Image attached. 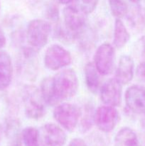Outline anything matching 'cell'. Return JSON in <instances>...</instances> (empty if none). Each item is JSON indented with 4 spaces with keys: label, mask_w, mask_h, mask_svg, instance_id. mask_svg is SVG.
Segmentation results:
<instances>
[{
    "label": "cell",
    "mask_w": 145,
    "mask_h": 146,
    "mask_svg": "<svg viewBox=\"0 0 145 146\" xmlns=\"http://www.w3.org/2000/svg\"><path fill=\"white\" fill-rule=\"evenodd\" d=\"M134 73V63L131 56L122 55L119 58L115 78L122 85L128 84L132 80Z\"/></svg>",
    "instance_id": "7c38bea8"
},
{
    "label": "cell",
    "mask_w": 145,
    "mask_h": 146,
    "mask_svg": "<svg viewBox=\"0 0 145 146\" xmlns=\"http://www.w3.org/2000/svg\"><path fill=\"white\" fill-rule=\"evenodd\" d=\"M24 112L30 119L38 120L45 113V104L39 88L28 86L24 89L23 96Z\"/></svg>",
    "instance_id": "7a4b0ae2"
},
{
    "label": "cell",
    "mask_w": 145,
    "mask_h": 146,
    "mask_svg": "<svg viewBox=\"0 0 145 146\" xmlns=\"http://www.w3.org/2000/svg\"><path fill=\"white\" fill-rule=\"evenodd\" d=\"M81 113L76 105L63 102L55 106L53 115L60 126L68 132H72L78 125Z\"/></svg>",
    "instance_id": "3957f363"
},
{
    "label": "cell",
    "mask_w": 145,
    "mask_h": 146,
    "mask_svg": "<svg viewBox=\"0 0 145 146\" xmlns=\"http://www.w3.org/2000/svg\"><path fill=\"white\" fill-rule=\"evenodd\" d=\"M40 146H64L67 135L60 125L47 123L38 129Z\"/></svg>",
    "instance_id": "52a82bcc"
},
{
    "label": "cell",
    "mask_w": 145,
    "mask_h": 146,
    "mask_svg": "<svg viewBox=\"0 0 145 146\" xmlns=\"http://www.w3.org/2000/svg\"><path fill=\"white\" fill-rule=\"evenodd\" d=\"M21 139L25 146H40L38 130L34 127H26L21 132Z\"/></svg>",
    "instance_id": "ac0fdd59"
},
{
    "label": "cell",
    "mask_w": 145,
    "mask_h": 146,
    "mask_svg": "<svg viewBox=\"0 0 145 146\" xmlns=\"http://www.w3.org/2000/svg\"><path fill=\"white\" fill-rule=\"evenodd\" d=\"M122 84L115 78L107 80L100 88V98L105 105L119 106L122 100Z\"/></svg>",
    "instance_id": "9c48e42d"
},
{
    "label": "cell",
    "mask_w": 145,
    "mask_h": 146,
    "mask_svg": "<svg viewBox=\"0 0 145 146\" xmlns=\"http://www.w3.org/2000/svg\"><path fill=\"white\" fill-rule=\"evenodd\" d=\"M51 32V25L48 21L41 19H33L28 23L26 39L32 48L39 50L47 44Z\"/></svg>",
    "instance_id": "277c9868"
},
{
    "label": "cell",
    "mask_w": 145,
    "mask_h": 146,
    "mask_svg": "<svg viewBox=\"0 0 145 146\" xmlns=\"http://www.w3.org/2000/svg\"><path fill=\"white\" fill-rule=\"evenodd\" d=\"M114 46L105 42L98 46L94 56V65L100 75L108 76L113 72L115 65Z\"/></svg>",
    "instance_id": "5b68a950"
},
{
    "label": "cell",
    "mask_w": 145,
    "mask_h": 146,
    "mask_svg": "<svg viewBox=\"0 0 145 146\" xmlns=\"http://www.w3.org/2000/svg\"><path fill=\"white\" fill-rule=\"evenodd\" d=\"M13 78V64L9 54L0 51V91L8 88Z\"/></svg>",
    "instance_id": "4fadbf2b"
},
{
    "label": "cell",
    "mask_w": 145,
    "mask_h": 146,
    "mask_svg": "<svg viewBox=\"0 0 145 146\" xmlns=\"http://www.w3.org/2000/svg\"><path fill=\"white\" fill-rule=\"evenodd\" d=\"M127 21L129 25L134 31L139 32L142 31L145 27V12L140 7H136L128 11Z\"/></svg>",
    "instance_id": "e0dca14e"
},
{
    "label": "cell",
    "mask_w": 145,
    "mask_h": 146,
    "mask_svg": "<svg viewBox=\"0 0 145 146\" xmlns=\"http://www.w3.org/2000/svg\"><path fill=\"white\" fill-rule=\"evenodd\" d=\"M119 114L116 107L102 106L97 108L94 114V123L104 133L113 131L119 121Z\"/></svg>",
    "instance_id": "ba28073f"
},
{
    "label": "cell",
    "mask_w": 145,
    "mask_h": 146,
    "mask_svg": "<svg viewBox=\"0 0 145 146\" xmlns=\"http://www.w3.org/2000/svg\"><path fill=\"white\" fill-rule=\"evenodd\" d=\"M85 15L78 8L67 6L63 10L64 25L68 31L74 33L78 32L85 26Z\"/></svg>",
    "instance_id": "8fae6325"
},
{
    "label": "cell",
    "mask_w": 145,
    "mask_h": 146,
    "mask_svg": "<svg viewBox=\"0 0 145 146\" xmlns=\"http://www.w3.org/2000/svg\"><path fill=\"white\" fill-rule=\"evenodd\" d=\"M45 66L51 71H58L68 66L72 62L69 51L59 44H53L45 50L44 58Z\"/></svg>",
    "instance_id": "8992f818"
},
{
    "label": "cell",
    "mask_w": 145,
    "mask_h": 146,
    "mask_svg": "<svg viewBox=\"0 0 145 146\" xmlns=\"http://www.w3.org/2000/svg\"><path fill=\"white\" fill-rule=\"evenodd\" d=\"M7 39H6V36L4 32L1 29H0V49L3 48L5 46Z\"/></svg>",
    "instance_id": "cb8c5ba5"
},
{
    "label": "cell",
    "mask_w": 145,
    "mask_h": 146,
    "mask_svg": "<svg viewBox=\"0 0 145 146\" xmlns=\"http://www.w3.org/2000/svg\"><path fill=\"white\" fill-rule=\"evenodd\" d=\"M111 13L116 19H122L127 16L129 7L125 0H107Z\"/></svg>",
    "instance_id": "d6986e66"
},
{
    "label": "cell",
    "mask_w": 145,
    "mask_h": 146,
    "mask_svg": "<svg viewBox=\"0 0 145 146\" xmlns=\"http://www.w3.org/2000/svg\"><path fill=\"white\" fill-rule=\"evenodd\" d=\"M114 146H139L137 135L132 128L124 127L115 135Z\"/></svg>",
    "instance_id": "5bb4252c"
},
{
    "label": "cell",
    "mask_w": 145,
    "mask_h": 146,
    "mask_svg": "<svg viewBox=\"0 0 145 146\" xmlns=\"http://www.w3.org/2000/svg\"><path fill=\"white\" fill-rule=\"evenodd\" d=\"M136 76L142 82L145 84V61L139 64L136 68Z\"/></svg>",
    "instance_id": "44dd1931"
},
{
    "label": "cell",
    "mask_w": 145,
    "mask_h": 146,
    "mask_svg": "<svg viewBox=\"0 0 145 146\" xmlns=\"http://www.w3.org/2000/svg\"><path fill=\"white\" fill-rule=\"evenodd\" d=\"M144 113H145V112H144ZM144 126H145V116H144Z\"/></svg>",
    "instance_id": "83f0119b"
},
{
    "label": "cell",
    "mask_w": 145,
    "mask_h": 146,
    "mask_svg": "<svg viewBox=\"0 0 145 146\" xmlns=\"http://www.w3.org/2000/svg\"><path fill=\"white\" fill-rule=\"evenodd\" d=\"M130 34L121 19H116L114 27L113 44L117 48H122L127 44Z\"/></svg>",
    "instance_id": "2e32d148"
},
{
    "label": "cell",
    "mask_w": 145,
    "mask_h": 146,
    "mask_svg": "<svg viewBox=\"0 0 145 146\" xmlns=\"http://www.w3.org/2000/svg\"><path fill=\"white\" fill-rule=\"evenodd\" d=\"M78 88L79 81L75 71L72 68H66L53 76L44 78L39 89L45 104L55 106L75 96Z\"/></svg>",
    "instance_id": "6da1fadb"
},
{
    "label": "cell",
    "mask_w": 145,
    "mask_h": 146,
    "mask_svg": "<svg viewBox=\"0 0 145 146\" xmlns=\"http://www.w3.org/2000/svg\"><path fill=\"white\" fill-rule=\"evenodd\" d=\"M130 1H132V3H134V4H136V3L139 2L140 1V0H129Z\"/></svg>",
    "instance_id": "484cf974"
},
{
    "label": "cell",
    "mask_w": 145,
    "mask_h": 146,
    "mask_svg": "<svg viewBox=\"0 0 145 146\" xmlns=\"http://www.w3.org/2000/svg\"><path fill=\"white\" fill-rule=\"evenodd\" d=\"M99 0H76L78 9L85 15L93 12L98 6Z\"/></svg>",
    "instance_id": "ffe728a7"
},
{
    "label": "cell",
    "mask_w": 145,
    "mask_h": 146,
    "mask_svg": "<svg viewBox=\"0 0 145 146\" xmlns=\"http://www.w3.org/2000/svg\"><path fill=\"white\" fill-rule=\"evenodd\" d=\"M99 72L92 63H88L84 68V76L85 84L88 90L93 94H96L100 86Z\"/></svg>",
    "instance_id": "9a60e30c"
},
{
    "label": "cell",
    "mask_w": 145,
    "mask_h": 146,
    "mask_svg": "<svg viewBox=\"0 0 145 146\" xmlns=\"http://www.w3.org/2000/svg\"><path fill=\"white\" fill-rule=\"evenodd\" d=\"M125 101L129 110L134 113L145 112V87L133 85L126 90Z\"/></svg>",
    "instance_id": "30bf717a"
},
{
    "label": "cell",
    "mask_w": 145,
    "mask_h": 146,
    "mask_svg": "<svg viewBox=\"0 0 145 146\" xmlns=\"http://www.w3.org/2000/svg\"><path fill=\"white\" fill-rule=\"evenodd\" d=\"M0 11H1V2H0Z\"/></svg>",
    "instance_id": "4316f807"
},
{
    "label": "cell",
    "mask_w": 145,
    "mask_h": 146,
    "mask_svg": "<svg viewBox=\"0 0 145 146\" xmlns=\"http://www.w3.org/2000/svg\"><path fill=\"white\" fill-rule=\"evenodd\" d=\"M61 4H68L72 1V0H58Z\"/></svg>",
    "instance_id": "d4e9b609"
},
{
    "label": "cell",
    "mask_w": 145,
    "mask_h": 146,
    "mask_svg": "<svg viewBox=\"0 0 145 146\" xmlns=\"http://www.w3.org/2000/svg\"><path fill=\"white\" fill-rule=\"evenodd\" d=\"M139 49L141 56L145 61V34H144L139 40Z\"/></svg>",
    "instance_id": "7402d4cb"
},
{
    "label": "cell",
    "mask_w": 145,
    "mask_h": 146,
    "mask_svg": "<svg viewBox=\"0 0 145 146\" xmlns=\"http://www.w3.org/2000/svg\"><path fill=\"white\" fill-rule=\"evenodd\" d=\"M68 146H88L86 143L82 139L79 138H75L72 139L71 142L69 143Z\"/></svg>",
    "instance_id": "603a6c76"
}]
</instances>
